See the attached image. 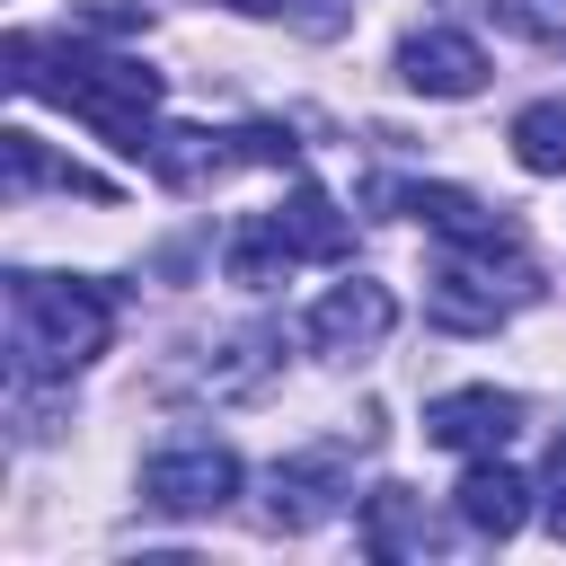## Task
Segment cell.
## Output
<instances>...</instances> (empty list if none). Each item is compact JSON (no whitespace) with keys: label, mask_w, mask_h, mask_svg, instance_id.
I'll use <instances>...</instances> for the list:
<instances>
[{"label":"cell","mask_w":566,"mask_h":566,"mask_svg":"<svg viewBox=\"0 0 566 566\" xmlns=\"http://www.w3.org/2000/svg\"><path fill=\"white\" fill-rule=\"evenodd\" d=\"M9 80H18L27 97L71 106L80 124H97L115 150L142 159V142H150V106H159V71L124 62V53H88V44H35V35H9Z\"/></svg>","instance_id":"1"},{"label":"cell","mask_w":566,"mask_h":566,"mask_svg":"<svg viewBox=\"0 0 566 566\" xmlns=\"http://www.w3.org/2000/svg\"><path fill=\"white\" fill-rule=\"evenodd\" d=\"M106 327H115V301L97 283L9 274V345H18V371H80L88 354H106Z\"/></svg>","instance_id":"2"},{"label":"cell","mask_w":566,"mask_h":566,"mask_svg":"<svg viewBox=\"0 0 566 566\" xmlns=\"http://www.w3.org/2000/svg\"><path fill=\"white\" fill-rule=\"evenodd\" d=\"M142 495L159 513H221L239 495V460L221 442H168L150 469H142Z\"/></svg>","instance_id":"3"},{"label":"cell","mask_w":566,"mask_h":566,"mask_svg":"<svg viewBox=\"0 0 566 566\" xmlns=\"http://www.w3.org/2000/svg\"><path fill=\"white\" fill-rule=\"evenodd\" d=\"M513 424H522V398H504V389H451V398H433V407H424V442L469 451V460L504 451V442H513Z\"/></svg>","instance_id":"4"},{"label":"cell","mask_w":566,"mask_h":566,"mask_svg":"<svg viewBox=\"0 0 566 566\" xmlns=\"http://www.w3.org/2000/svg\"><path fill=\"white\" fill-rule=\"evenodd\" d=\"M398 80L424 88V97H469V88L486 80V53H478L460 27H424V35L398 44Z\"/></svg>","instance_id":"5"},{"label":"cell","mask_w":566,"mask_h":566,"mask_svg":"<svg viewBox=\"0 0 566 566\" xmlns=\"http://www.w3.org/2000/svg\"><path fill=\"white\" fill-rule=\"evenodd\" d=\"M336 486H345V469H336L327 451L274 460V478H265V522H274V531H318V522L336 513Z\"/></svg>","instance_id":"6"},{"label":"cell","mask_w":566,"mask_h":566,"mask_svg":"<svg viewBox=\"0 0 566 566\" xmlns=\"http://www.w3.org/2000/svg\"><path fill=\"white\" fill-rule=\"evenodd\" d=\"M451 504H460V522L478 531V539H513L522 522H531V486L486 451V460H469V478L451 486Z\"/></svg>","instance_id":"7"},{"label":"cell","mask_w":566,"mask_h":566,"mask_svg":"<svg viewBox=\"0 0 566 566\" xmlns=\"http://www.w3.org/2000/svg\"><path fill=\"white\" fill-rule=\"evenodd\" d=\"M389 318H398V301H389L380 283H336V292L310 310V345L354 354V345H380V336H389Z\"/></svg>","instance_id":"8"},{"label":"cell","mask_w":566,"mask_h":566,"mask_svg":"<svg viewBox=\"0 0 566 566\" xmlns=\"http://www.w3.org/2000/svg\"><path fill=\"white\" fill-rule=\"evenodd\" d=\"M142 159H150L159 186H203V177H221V168L239 159V133H195V124H177V133H150Z\"/></svg>","instance_id":"9"},{"label":"cell","mask_w":566,"mask_h":566,"mask_svg":"<svg viewBox=\"0 0 566 566\" xmlns=\"http://www.w3.org/2000/svg\"><path fill=\"white\" fill-rule=\"evenodd\" d=\"M363 548H371V557H424V548H433L424 495H407V486H371V495H363Z\"/></svg>","instance_id":"10"},{"label":"cell","mask_w":566,"mask_h":566,"mask_svg":"<svg viewBox=\"0 0 566 566\" xmlns=\"http://www.w3.org/2000/svg\"><path fill=\"white\" fill-rule=\"evenodd\" d=\"M274 230L292 239V256H345V248H354V221H345L318 186H292V203L274 212Z\"/></svg>","instance_id":"11"},{"label":"cell","mask_w":566,"mask_h":566,"mask_svg":"<svg viewBox=\"0 0 566 566\" xmlns=\"http://www.w3.org/2000/svg\"><path fill=\"white\" fill-rule=\"evenodd\" d=\"M0 150H9V186H18V195H27V186H62V195H88V203H106V177H88V168L53 159L35 133H0Z\"/></svg>","instance_id":"12"},{"label":"cell","mask_w":566,"mask_h":566,"mask_svg":"<svg viewBox=\"0 0 566 566\" xmlns=\"http://www.w3.org/2000/svg\"><path fill=\"white\" fill-rule=\"evenodd\" d=\"M513 159L531 177H566V97H539L513 115Z\"/></svg>","instance_id":"13"},{"label":"cell","mask_w":566,"mask_h":566,"mask_svg":"<svg viewBox=\"0 0 566 566\" xmlns=\"http://www.w3.org/2000/svg\"><path fill=\"white\" fill-rule=\"evenodd\" d=\"M283 265H292V239L274 230V212H256V221L230 239V283H274Z\"/></svg>","instance_id":"14"},{"label":"cell","mask_w":566,"mask_h":566,"mask_svg":"<svg viewBox=\"0 0 566 566\" xmlns=\"http://www.w3.org/2000/svg\"><path fill=\"white\" fill-rule=\"evenodd\" d=\"M548 531L566 539V433H557V451H548Z\"/></svg>","instance_id":"15"},{"label":"cell","mask_w":566,"mask_h":566,"mask_svg":"<svg viewBox=\"0 0 566 566\" xmlns=\"http://www.w3.org/2000/svg\"><path fill=\"white\" fill-rule=\"evenodd\" d=\"M230 9H239V18H274L283 0H230Z\"/></svg>","instance_id":"16"}]
</instances>
